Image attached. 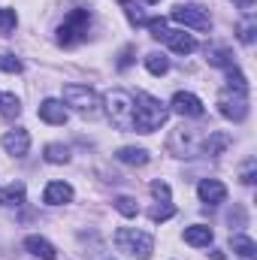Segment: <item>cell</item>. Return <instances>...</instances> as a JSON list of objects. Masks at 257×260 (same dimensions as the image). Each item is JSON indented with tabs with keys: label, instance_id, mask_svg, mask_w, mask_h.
<instances>
[{
	"label": "cell",
	"instance_id": "6da1fadb",
	"mask_svg": "<svg viewBox=\"0 0 257 260\" xmlns=\"http://www.w3.org/2000/svg\"><path fill=\"white\" fill-rule=\"evenodd\" d=\"M167 118H170V109H167L157 97H151V94H145V91H139V94L133 97V130H139V133H154V130H160L167 124Z\"/></svg>",
	"mask_w": 257,
	"mask_h": 260
},
{
	"label": "cell",
	"instance_id": "7a4b0ae2",
	"mask_svg": "<svg viewBox=\"0 0 257 260\" xmlns=\"http://www.w3.org/2000/svg\"><path fill=\"white\" fill-rule=\"evenodd\" d=\"M61 103H67L82 118H97L100 106H103V100L97 97V91L88 88V85H64V100Z\"/></svg>",
	"mask_w": 257,
	"mask_h": 260
},
{
	"label": "cell",
	"instance_id": "3957f363",
	"mask_svg": "<svg viewBox=\"0 0 257 260\" xmlns=\"http://www.w3.org/2000/svg\"><path fill=\"white\" fill-rule=\"evenodd\" d=\"M91 30V9H73L67 12V18L58 27V46H79L82 40H88Z\"/></svg>",
	"mask_w": 257,
	"mask_h": 260
},
{
	"label": "cell",
	"instance_id": "277c9868",
	"mask_svg": "<svg viewBox=\"0 0 257 260\" xmlns=\"http://www.w3.org/2000/svg\"><path fill=\"white\" fill-rule=\"evenodd\" d=\"M103 103H106V115H109V121H112L115 127L133 130V94H130V91L115 88V91H109V94L103 97Z\"/></svg>",
	"mask_w": 257,
	"mask_h": 260
},
{
	"label": "cell",
	"instance_id": "5b68a950",
	"mask_svg": "<svg viewBox=\"0 0 257 260\" xmlns=\"http://www.w3.org/2000/svg\"><path fill=\"white\" fill-rule=\"evenodd\" d=\"M115 245H118V251H124L130 257H139V260H148L151 251H154L151 233L136 230V227H121V230L115 233Z\"/></svg>",
	"mask_w": 257,
	"mask_h": 260
},
{
	"label": "cell",
	"instance_id": "8992f818",
	"mask_svg": "<svg viewBox=\"0 0 257 260\" xmlns=\"http://www.w3.org/2000/svg\"><path fill=\"white\" fill-rule=\"evenodd\" d=\"M215 103H218V112L230 121H245L248 118V94H242V91L224 88Z\"/></svg>",
	"mask_w": 257,
	"mask_h": 260
},
{
	"label": "cell",
	"instance_id": "52a82bcc",
	"mask_svg": "<svg viewBox=\"0 0 257 260\" xmlns=\"http://www.w3.org/2000/svg\"><path fill=\"white\" fill-rule=\"evenodd\" d=\"M170 18L179 21V24H185V27H191V30H209L212 27V15L200 3H185V6L179 3V6H173Z\"/></svg>",
	"mask_w": 257,
	"mask_h": 260
},
{
	"label": "cell",
	"instance_id": "ba28073f",
	"mask_svg": "<svg viewBox=\"0 0 257 260\" xmlns=\"http://www.w3.org/2000/svg\"><path fill=\"white\" fill-rule=\"evenodd\" d=\"M203 139H206V133H200L197 127H182L173 133L170 148L179 151V157H194L197 151H203Z\"/></svg>",
	"mask_w": 257,
	"mask_h": 260
},
{
	"label": "cell",
	"instance_id": "9c48e42d",
	"mask_svg": "<svg viewBox=\"0 0 257 260\" xmlns=\"http://www.w3.org/2000/svg\"><path fill=\"white\" fill-rule=\"evenodd\" d=\"M170 109H173L176 115H182V118H200V115L206 112L203 100H200L197 94H191V91H176L173 100H170Z\"/></svg>",
	"mask_w": 257,
	"mask_h": 260
},
{
	"label": "cell",
	"instance_id": "30bf717a",
	"mask_svg": "<svg viewBox=\"0 0 257 260\" xmlns=\"http://www.w3.org/2000/svg\"><path fill=\"white\" fill-rule=\"evenodd\" d=\"M0 145H3L12 157H24V154L30 151V133H27L24 127L6 130V133H3V139H0Z\"/></svg>",
	"mask_w": 257,
	"mask_h": 260
},
{
	"label": "cell",
	"instance_id": "8fae6325",
	"mask_svg": "<svg viewBox=\"0 0 257 260\" xmlns=\"http://www.w3.org/2000/svg\"><path fill=\"white\" fill-rule=\"evenodd\" d=\"M37 112H40V118H43L46 124H67V118H70V109H67L61 100H55V97L43 100Z\"/></svg>",
	"mask_w": 257,
	"mask_h": 260
},
{
	"label": "cell",
	"instance_id": "7c38bea8",
	"mask_svg": "<svg viewBox=\"0 0 257 260\" xmlns=\"http://www.w3.org/2000/svg\"><path fill=\"white\" fill-rule=\"evenodd\" d=\"M197 194L203 203H209V206H221L224 200H227V188H224V182H218V179H203L200 185H197Z\"/></svg>",
	"mask_w": 257,
	"mask_h": 260
},
{
	"label": "cell",
	"instance_id": "4fadbf2b",
	"mask_svg": "<svg viewBox=\"0 0 257 260\" xmlns=\"http://www.w3.org/2000/svg\"><path fill=\"white\" fill-rule=\"evenodd\" d=\"M160 40H164L176 55H191L194 49H197V40H194L191 34H185V30H170V27H167Z\"/></svg>",
	"mask_w": 257,
	"mask_h": 260
},
{
	"label": "cell",
	"instance_id": "5bb4252c",
	"mask_svg": "<svg viewBox=\"0 0 257 260\" xmlns=\"http://www.w3.org/2000/svg\"><path fill=\"white\" fill-rule=\"evenodd\" d=\"M70 200H73V185H67V182H49L46 191H43L46 206H64Z\"/></svg>",
	"mask_w": 257,
	"mask_h": 260
},
{
	"label": "cell",
	"instance_id": "9a60e30c",
	"mask_svg": "<svg viewBox=\"0 0 257 260\" xmlns=\"http://www.w3.org/2000/svg\"><path fill=\"white\" fill-rule=\"evenodd\" d=\"M24 248L30 251V257L34 260H55L58 257L55 245H52L46 236H27V239H24Z\"/></svg>",
	"mask_w": 257,
	"mask_h": 260
},
{
	"label": "cell",
	"instance_id": "2e32d148",
	"mask_svg": "<svg viewBox=\"0 0 257 260\" xmlns=\"http://www.w3.org/2000/svg\"><path fill=\"white\" fill-rule=\"evenodd\" d=\"M212 239H215V233H212V227H206V224L185 227V242L194 245V248H209V245H212Z\"/></svg>",
	"mask_w": 257,
	"mask_h": 260
},
{
	"label": "cell",
	"instance_id": "e0dca14e",
	"mask_svg": "<svg viewBox=\"0 0 257 260\" xmlns=\"http://www.w3.org/2000/svg\"><path fill=\"white\" fill-rule=\"evenodd\" d=\"M227 145H230V136H227V133H221V130H209V133H206V139H203V154L218 157Z\"/></svg>",
	"mask_w": 257,
	"mask_h": 260
},
{
	"label": "cell",
	"instance_id": "ac0fdd59",
	"mask_svg": "<svg viewBox=\"0 0 257 260\" xmlns=\"http://www.w3.org/2000/svg\"><path fill=\"white\" fill-rule=\"evenodd\" d=\"M230 248H233L236 257H242V260H254V251H257L254 239H251V236H242V233L230 236Z\"/></svg>",
	"mask_w": 257,
	"mask_h": 260
},
{
	"label": "cell",
	"instance_id": "d6986e66",
	"mask_svg": "<svg viewBox=\"0 0 257 260\" xmlns=\"http://www.w3.org/2000/svg\"><path fill=\"white\" fill-rule=\"evenodd\" d=\"M115 157H118L121 164H127V167H145V164H148V151H145V148H133V145L118 148Z\"/></svg>",
	"mask_w": 257,
	"mask_h": 260
},
{
	"label": "cell",
	"instance_id": "ffe728a7",
	"mask_svg": "<svg viewBox=\"0 0 257 260\" xmlns=\"http://www.w3.org/2000/svg\"><path fill=\"white\" fill-rule=\"evenodd\" d=\"M21 203H24V185L21 182L0 188V206H21Z\"/></svg>",
	"mask_w": 257,
	"mask_h": 260
},
{
	"label": "cell",
	"instance_id": "44dd1931",
	"mask_svg": "<svg viewBox=\"0 0 257 260\" xmlns=\"http://www.w3.org/2000/svg\"><path fill=\"white\" fill-rule=\"evenodd\" d=\"M145 70L151 76H164V73H170V58L164 52H148L145 55Z\"/></svg>",
	"mask_w": 257,
	"mask_h": 260
},
{
	"label": "cell",
	"instance_id": "7402d4cb",
	"mask_svg": "<svg viewBox=\"0 0 257 260\" xmlns=\"http://www.w3.org/2000/svg\"><path fill=\"white\" fill-rule=\"evenodd\" d=\"M43 157L49 164H70V148H67L64 142H49L43 148Z\"/></svg>",
	"mask_w": 257,
	"mask_h": 260
},
{
	"label": "cell",
	"instance_id": "603a6c76",
	"mask_svg": "<svg viewBox=\"0 0 257 260\" xmlns=\"http://www.w3.org/2000/svg\"><path fill=\"white\" fill-rule=\"evenodd\" d=\"M254 34H257V18H254V15H248L245 21H239L236 37H239V43H242V46H251V43H254Z\"/></svg>",
	"mask_w": 257,
	"mask_h": 260
},
{
	"label": "cell",
	"instance_id": "cb8c5ba5",
	"mask_svg": "<svg viewBox=\"0 0 257 260\" xmlns=\"http://www.w3.org/2000/svg\"><path fill=\"white\" fill-rule=\"evenodd\" d=\"M21 112V100L15 94H0V115L3 118H15Z\"/></svg>",
	"mask_w": 257,
	"mask_h": 260
},
{
	"label": "cell",
	"instance_id": "d4e9b609",
	"mask_svg": "<svg viewBox=\"0 0 257 260\" xmlns=\"http://www.w3.org/2000/svg\"><path fill=\"white\" fill-rule=\"evenodd\" d=\"M173 215H176V206H173V203H157V206L148 209V218H151L154 224H164V221H170Z\"/></svg>",
	"mask_w": 257,
	"mask_h": 260
},
{
	"label": "cell",
	"instance_id": "484cf974",
	"mask_svg": "<svg viewBox=\"0 0 257 260\" xmlns=\"http://www.w3.org/2000/svg\"><path fill=\"white\" fill-rule=\"evenodd\" d=\"M206 55H209V64L224 67V70H230V67H233V55H230L227 49H218V46H212V49H209Z\"/></svg>",
	"mask_w": 257,
	"mask_h": 260
},
{
	"label": "cell",
	"instance_id": "4316f807",
	"mask_svg": "<svg viewBox=\"0 0 257 260\" xmlns=\"http://www.w3.org/2000/svg\"><path fill=\"white\" fill-rule=\"evenodd\" d=\"M121 9L127 12V18H130V24H136V27H142V24H148V15L133 3V0H121Z\"/></svg>",
	"mask_w": 257,
	"mask_h": 260
},
{
	"label": "cell",
	"instance_id": "83f0119b",
	"mask_svg": "<svg viewBox=\"0 0 257 260\" xmlns=\"http://www.w3.org/2000/svg\"><path fill=\"white\" fill-rule=\"evenodd\" d=\"M124 218H136L139 215V206H136V200L133 197H115V203H112Z\"/></svg>",
	"mask_w": 257,
	"mask_h": 260
},
{
	"label": "cell",
	"instance_id": "f1b7e54d",
	"mask_svg": "<svg viewBox=\"0 0 257 260\" xmlns=\"http://www.w3.org/2000/svg\"><path fill=\"white\" fill-rule=\"evenodd\" d=\"M227 82H230V88H233V91L248 94V79H245L239 70H233V67H230V70H227Z\"/></svg>",
	"mask_w": 257,
	"mask_h": 260
},
{
	"label": "cell",
	"instance_id": "f546056e",
	"mask_svg": "<svg viewBox=\"0 0 257 260\" xmlns=\"http://www.w3.org/2000/svg\"><path fill=\"white\" fill-rule=\"evenodd\" d=\"M15 24H18V15H15V9H0V34H9V30H15Z\"/></svg>",
	"mask_w": 257,
	"mask_h": 260
},
{
	"label": "cell",
	"instance_id": "4dcf8cb0",
	"mask_svg": "<svg viewBox=\"0 0 257 260\" xmlns=\"http://www.w3.org/2000/svg\"><path fill=\"white\" fill-rule=\"evenodd\" d=\"M0 70H3V73H21L24 64H21L15 55H0Z\"/></svg>",
	"mask_w": 257,
	"mask_h": 260
},
{
	"label": "cell",
	"instance_id": "1f68e13d",
	"mask_svg": "<svg viewBox=\"0 0 257 260\" xmlns=\"http://www.w3.org/2000/svg\"><path fill=\"white\" fill-rule=\"evenodd\" d=\"M151 194L157 197V203H170V185L167 182H154L151 185Z\"/></svg>",
	"mask_w": 257,
	"mask_h": 260
},
{
	"label": "cell",
	"instance_id": "d6a6232c",
	"mask_svg": "<svg viewBox=\"0 0 257 260\" xmlns=\"http://www.w3.org/2000/svg\"><path fill=\"white\" fill-rule=\"evenodd\" d=\"M254 170H257L254 157H248L245 167H242V185H254Z\"/></svg>",
	"mask_w": 257,
	"mask_h": 260
},
{
	"label": "cell",
	"instance_id": "836d02e7",
	"mask_svg": "<svg viewBox=\"0 0 257 260\" xmlns=\"http://www.w3.org/2000/svg\"><path fill=\"white\" fill-rule=\"evenodd\" d=\"M130 55H133V49H124V55H121V61H118V70H124L130 64Z\"/></svg>",
	"mask_w": 257,
	"mask_h": 260
},
{
	"label": "cell",
	"instance_id": "e575fe53",
	"mask_svg": "<svg viewBox=\"0 0 257 260\" xmlns=\"http://www.w3.org/2000/svg\"><path fill=\"white\" fill-rule=\"evenodd\" d=\"M233 3H239V6H245V9H248V6H251L254 0H233Z\"/></svg>",
	"mask_w": 257,
	"mask_h": 260
},
{
	"label": "cell",
	"instance_id": "d590c367",
	"mask_svg": "<svg viewBox=\"0 0 257 260\" xmlns=\"http://www.w3.org/2000/svg\"><path fill=\"white\" fill-rule=\"evenodd\" d=\"M142 3H160V0H142Z\"/></svg>",
	"mask_w": 257,
	"mask_h": 260
}]
</instances>
